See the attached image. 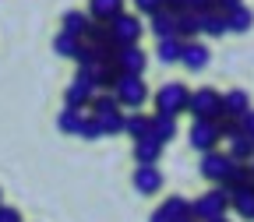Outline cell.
I'll return each instance as SVG.
<instances>
[{
  "label": "cell",
  "instance_id": "obj_34",
  "mask_svg": "<svg viewBox=\"0 0 254 222\" xmlns=\"http://www.w3.org/2000/svg\"><path fill=\"white\" fill-rule=\"evenodd\" d=\"M237 123H240V134H244V138H254V110H247Z\"/></svg>",
  "mask_w": 254,
  "mask_h": 222
},
{
  "label": "cell",
  "instance_id": "obj_28",
  "mask_svg": "<svg viewBox=\"0 0 254 222\" xmlns=\"http://www.w3.org/2000/svg\"><path fill=\"white\" fill-rule=\"evenodd\" d=\"M163 212H166L173 222H180V219H187V215H190V201H187V198H180V194H173V198H166V201H163Z\"/></svg>",
  "mask_w": 254,
  "mask_h": 222
},
{
  "label": "cell",
  "instance_id": "obj_24",
  "mask_svg": "<svg viewBox=\"0 0 254 222\" xmlns=\"http://www.w3.org/2000/svg\"><path fill=\"white\" fill-rule=\"evenodd\" d=\"M230 159H233V163H251V159H254V138H244V134H237L233 141H230V152H226Z\"/></svg>",
  "mask_w": 254,
  "mask_h": 222
},
{
  "label": "cell",
  "instance_id": "obj_32",
  "mask_svg": "<svg viewBox=\"0 0 254 222\" xmlns=\"http://www.w3.org/2000/svg\"><path fill=\"white\" fill-rule=\"evenodd\" d=\"M78 138H81V141H95V138H103V134H99V123H95L92 116H85V120H81V127H78Z\"/></svg>",
  "mask_w": 254,
  "mask_h": 222
},
{
  "label": "cell",
  "instance_id": "obj_3",
  "mask_svg": "<svg viewBox=\"0 0 254 222\" xmlns=\"http://www.w3.org/2000/svg\"><path fill=\"white\" fill-rule=\"evenodd\" d=\"M226 212H230V194L222 187H212V190H205L198 201H190V215H194L198 222H212V219L226 215Z\"/></svg>",
  "mask_w": 254,
  "mask_h": 222
},
{
  "label": "cell",
  "instance_id": "obj_15",
  "mask_svg": "<svg viewBox=\"0 0 254 222\" xmlns=\"http://www.w3.org/2000/svg\"><path fill=\"white\" fill-rule=\"evenodd\" d=\"M159 159H163V141H155V138L134 141V163L138 166H159Z\"/></svg>",
  "mask_w": 254,
  "mask_h": 222
},
{
  "label": "cell",
  "instance_id": "obj_42",
  "mask_svg": "<svg viewBox=\"0 0 254 222\" xmlns=\"http://www.w3.org/2000/svg\"><path fill=\"white\" fill-rule=\"evenodd\" d=\"M212 222H230V219H226V215H219V219H212Z\"/></svg>",
  "mask_w": 254,
  "mask_h": 222
},
{
  "label": "cell",
  "instance_id": "obj_21",
  "mask_svg": "<svg viewBox=\"0 0 254 222\" xmlns=\"http://www.w3.org/2000/svg\"><path fill=\"white\" fill-rule=\"evenodd\" d=\"M92 120L99 123V134H103V138L124 134V110H110V113H99V116H92Z\"/></svg>",
  "mask_w": 254,
  "mask_h": 222
},
{
  "label": "cell",
  "instance_id": "obj_1",
  "mask_svg": "<svg viewBox=\"0 0 254 222\" xmlns=\"http://www.w3.org/2000/svg\"><path fill=\"white\" fill-rule=\"evenodd\" d=\"M187 113L194 116V120H219V116H222V92H215L212 85H205V88H198V92H190Z\"/></svg>",
  "mask_w": 254,
  "mask_h": 222
},
{
  "label": "cell",
  "instance_id": "obj_33",
  "mask_svg": "<svg viewBox=\"0 0 254 222\" xmlns=\"http://www.w3.org/2000/svg\"><path fill=\"white\" fill-rule=\"evenodd\" d=\"M134 7L141 11V14H155V11H163V0H134Z\"/></svg>",
  "mask_w": 254,
  "mask_h": 222
},
{
  "label": "cell",
  "instance_id": "obj_10",
  "mask_svg": "<svg viewBox=\"0 0 254 222\" xmlns=\"http://www.w3.org/2000/svg\"><path fill=\"white\" fill-rule=\"evenodd\" d=\"M113 63L120 67V74H134V78H141V74H145V67H148V56H145V50H141V46H120Z\"/></svg>",
  "mask_w": 254,
  "mask_h": 222
},
{
  "label": "cell",
  "instance_id": "obj_31",
  "mask_svg": "<svg viewBox=\"0 0 254 222\" xmlns=\"http://www.w3.org/2000/svg\"><path fill=\"white\" fill-rule=\"evenodd\" d=\"M215 131H219V141H233V138L240 134V123L230 120V116H219V120H215Z\"/></svg>",
  "mask_w": 254,
  "mask_h": 222
},
{
  "label": "cell",
  "instance_id": "obj_26",
  "mask_svg": "<svg viewBox=\"0 0 254 222\" xmlns=\"http://www.w3.org/2000/svg\"><path fill=\"white\" fill-rule=\"evenodd\" d=\"M198 32H201V28H198V14H190V11H180V14H177V39L190 43Z\"/></svg>",
  "mask_w": 254,
  "mask_h": 222
},
{
  "label": "cell",
  "instance_id": "obj_2",
  "mask_svg": "<svg viewBox=\"0 0 254 222\" xmlns=\"http://www.w3.org/2000/svg\"><path fill=\"white\" fill-rule=\"evenodd\" d=\"M187 99H190V92H187V85H180V81H166L163 88L152 95L155 113H170V116L187 113Z\"/></svg>",
  "mask_w": 254,
  "mask_h": 222
},
{
  "label": "cell",
  "instance_id": "obj_38",
  "mask_svg": "<svg viewBox=\"0 0 254 222\" xmlns=\"http://www.w3.org/2000/svg\"><path fill=\"white\" fill-rule=\"evenodd\" d=\"M163 11H170V14H180V11H184V0H163Z\"/></svg>",
  "mask_w": 254,
  "mask_h": 222
},
{
  "label": "cell",
  "instance_id": "obj_37",
  "mask_svg": "<svg viewBox=\"0 0 254 222\" xmlns=\"http://www.w3.org/2000/svg\"><path fill=\"white\" fill-rule=\"evenodd\" d=\"M240 4H244V0H212V7H215V11H222V14L233 11V7H240Z\"/></svg>",
  "mask_w": 254,
  "mask_h": 222
},
{
  "label": "cell",
  "instance_id": "obj_40",
  "mask_svg": "<svg viewBox=\"0 0 254 222\" xmlns=\"http://www.w3.org/2000/svg\"><path fill=\"white\" fill-rule=\"evenodd\" d=\"M247 169H251V183H254V159H251V163H247Z\"/></svg>",
  "mask_w": 254,
  "mask_h": 222
},
{
  "label": "cell",
  "instance_id": "obj_17",
  "mask_svg": "<svg viewBox=\"0 0 254 222\" xmlns=\"http://www.w3.org/2000/svg\"><path fill=\"white\" fill-rule=\"evenodd\" d=\"M148 123H152V138H155V141L166 145L170 138H177V116H170V113H152Z\"/></svg>",
  "mask_w": 254,
  "mask_h": 222
},
{
  "label": "cell",
  "instance_id": "obj_23",
  "mask_svg": "<svg viewBox=\"0 0 254 222\" xmlns=\"http://www.w3.org/2000/svg\"><path fill=\"white\" fill-rule=\"evenodd\" d=\"M254 25V11L251 7H233V11H226V32H247Z\"/></svg>",
  "mask_w": 254,
  "mask_h": 222
},
{
  "label": "cell",
  "instance_id": "obj_4",
  "mask_svg": "<svg viewBox=\"0 0 254 222\" xmlns=\"http://www.w3.org/2000/svg\"><path fill=\"white\" fill-rule=\"evenodd\" d=\"M113 99H117L120 110H141L145 99H148V85L134 74H120V81L113 88Z\"/></svg>",
  "mask_w": 254,
  "mask_h": 222
},
{
  "label": "cell",
  "instance_id": "obj_13",
  "mask_svg": "<svg viewBox=\"0 0 254 222\" xmlns=\"http://www.w3.org/2000/svg\"><path fill=\"white\" fill-rule=\"evenodd\" d=\"M92 21L99 25H110L117 14H124V0H88V11H85Z\"/></svg>",
  "mask_w": 254,
  "mask_h": 222
},
{
  "label": "cell",
  "instance_id": "obj_36",
  "mask_svg": "<svg viewBox=\"0 0 254 222\" xmlns=\"http://www.w3.org/2000/svg\"><path fill=\"white\" fill-rule=\"evenodd\" d=\"M0 222H21L18 208H11V205H0Z\"/></svg>",
  "mask_w": 254,
  "mask_h": 222
},
{
  "label": "cell",
  "instance_id": "obj_5",
  "mask_svg": "<svg viewBox=\"0 0 254 222\" xmlns=\"http://www.w3.org/2000/svg\"><path fill=\"white\" fill-rule=\"evenodd\" d=\"M141 32H145V25H141L138 14H127V11H124V14H117V18L110 21V36H113L117 46H138Z\"/></svg>",
  "mask_w": 254,
  "mask_h": 222
},
{
  "label": "cell",
  "instance_id": "obj_8",
  "mask_svg": "<svg viewBox=\"0 0 254 222\" xmlns=\"http://www.w3.org/2000/svg\"><path fill=\"white\" fill-rule=\"evenodd\" d=\"M233 169V159L226 155V152H205L201 155V176L208 180V183H222V180H226V173Z\"/></svg>",
  "mask_w": 254,
  "mask_h": 222
},
{
  "label": "cell",
  "instance_id": "obj_18",
  "mask_svg": "<svg viewBox=\"0 0 254 222\" xmlns=\"http://www.w3.org/2000/svg\"><path fill=\"white\" fill-rule=\"evenodd\" d=\"M230 208H233L240 219H254V183L233 190V194H230Z\"/></svg>",
  "mask_w": 254,
  "mask_h": 222
},
{
  "label": "cell",
  "instance_id": "obj_25",
  "mask_svg": "<svg viewBox=\"0 0 254 222\" xmlns=\"http://www.w3.org/2000/svg\"><path fill=\"white\" fill-rule=\"evenodd\" d=\"M159 43V63H180V50H184V39L170 36V39H155Z\"/></svg>",
  "mask_w": 254,
  "mask_h": 222
},
{
  "label": "cell",
  "instance_id": "obj_6",
  "mask_svg": "<svg viewBox=\"0 0 254 222\" xmlns=\"http://www.w3.org/2000/svg\"><path fill=\"white\" fill-rule=\"evenodd\" d=\"M85 43L99 53V60H117V43H113V36H110V25H99V21H92L88 25V32H85Z\"/></svg>",
  "mask_w": 254,
  "mask_h": 222
},
{
  "label": "cell",
  "instance_id": "obj_22",
  "mask_svg": "<svg viewBox=\"0 0 254 222\" xmlns=\"http://www.w3.org/2000/svg\"><path fill=\"white\" fill-rule=\"evenodd\" d=\"M152 36H155V39H170V36H177V14H170V11H155V14H152Z\"/></svg>",
  "mask_w": 254,
  "mask_h": 222
},
{
  "label": "cell",
  "instance_id": "obj_30",
  "mask_svg": "<svg viewBox=\"0 0 254 222\" xmlns=\"http://www.w3.org/2000/svg\"><path fill=\"white\" fill-rule=\"evenodd\" d=\"M88 110H92V116H99V113H110V110H120L117 106V99H113V92H95L92 95V103H88Z\"/></svg>",
  "mask_w": 254,
  "mask_h": 222
},
{
  "label": "cell",
  "instance_id": "obj_16",
  "mask_svg": "<svg viewBox=\"0 0 254 222\" xmlns=\"http://www.w3.org/2000/svg\"><path fill=\"white\" fill-rule=\"evenodd\" d=\"M124 134L131 138V141L152 138V123H148V116H145V113H138V110H131V113L124 116Z\"/></svg>",
  "mask_w": 254,
  "mask_h": 222
},
{
  "label": "cell",
  "instance_id": "obj_39",
  "mask_svg": "<svg viewBox=\"0 0 254 222\" xmlns=\"http://www.w3.org/2000/svg\"><path fill=\"white\" fill-rule=\"evenodd\" d=\"M148 222H173V219H170L163 208H159V212H152V219H148Z\"/></svg>",
  "mask_w": 254,
  "mask_h": 222
},
{
  "label": "cell",
  "instance_id": "obj_27",
  "mask_svg": "<svg viewBox=\"0 0 254 222\" xmlns=\"http://www.w3.org/2000/svg\"><path fill=\"white\" fill-rule=\"evenodd\" d=\"M81 120H85V113H81V110H64V113L57 116V127H60L64 134L78 138V127H81Z\"/></svg>",
  "mask_w": 254,
  "mask_h": 222
},
{
  "label": "cell",
  "instance_id": "obj_19",
  "mask_svg": "<svg viewBox=\"0 0 254 222\" xmlns=\"http://www.w3.org/2000/svg\"><path fill=\"white\" fill-rule=\"evenodd\" d=\"M198 28L205 32V36H215V39L226 36V14L215 11V7H212V11H201V14H198Z\"/></svg>",
  "mask_w": 254,
  "mask_h": 222
},
{
  "label": "cell",
  "instance_id": "obj_29",
  "mask_svg": "<svg viewBox=\"0 0 254 222\" xmlns=\"http://www.w3.org/2000/svg\"><path fill=\"white\" fill-rule=\"evenodd\" d=\"M78 46H81V39H74V36H67V32H60V36L53 39V53H57V56H67V60H74V53H78Z\"/></svg>",
  "mask_w": 254,
  "mask_h": 222
},
{
  "label": "cell",
  "instance_id": "obj_9",
  "mask_svg": "<svg viewBox=\"0 0 254 222\" xmlns=\"http://www.w3.org/2000/svg\"><path fill=\"white\" fill-rule=\"evenodd\" d=\"M99 92L92 85V78L88 74H78L71 85H67V92H64V103H67V110H85L88 103H92V95Z\"/></svg>",
  "mask_w": 254,
  "mask_h": 222
},
{
  "label": "cell",
  "instance_id": "obj_11",
  "mask_svg": "<svg viewBox=\"0 0 254 222\" xmlns=\"http://www.w3.org/2000/svg\"><path fill=\"white\" fill-rule=\"evenodd\" d=\"M131 183H134L138 194H159V190H163V169L159 166H138Z\"/></svg>",
  "mask_w": 254,
  "mask_h": 222
},
{
  "label": "cell",
  "instance_id": "obj_35",
  "mask_svg": "<svg viewBox=\"0 0 254 222\" xmlns=\"http://www.w3.org/2000/svg\"><path fill=\"white\" fill-rule=\"evenodd\" d=\"M184 11H190V14H201V11H212V0H184Z\"/></svg>",
  "mask_w": 254,
  "mask_h": 222
},
{
  "label": "cell",
  "instance_id": "obj_20",
  "mask_svg": "<svg viewBox=\"0 0 254 222\" xmlns=\"http://www.w3.org/2000/svg\"><path fill=\"white\" fill-rule=\"evenodd\" d=\"M60 32H67V36H74V39H85V32H88V25H92V18L85 14V11H67L60 18Z\"/></svg>",
  "mask_w": 254,
  "mask_h": 222
},
{
  "label": "cell",
  "instance_id": "obj_7",
  "mask_svg": "<svg viewBox=\"0 0 254 222\" xmlns=\"http://www.w3.org/2000/svg\"><path fill=\"white\" fill-rule=\"evenodd\" d=\"M187 141H190V148H198L201 155L215 152V145H219L215 120H194V123H190V131H187Z\"/></svg>",
  "mask_w": 254,
  "mask_h": 222
},
{
  "label": "cell",
  "instance_id": "obj_12",
  "mask_svg": "<svg viewBox=\"0 0 254 222\" xmlns=\"http://www.w3.org/2000/svg\"><path fill=\"white\" fill-rule=\"evenodd\" d=\"M208 46L205 43H194V39H190V43H184V50H180V63H184V67L187 71H205L208 67Z\"/></svg>",
  "mask_w": 254,
  "mask_h": 222
},
{
  "label": "cell",
  "instance_id": "obj_41",
  "mask_svg": "<svg viewBox=\"0 0 254 222\" xmlns=\"http://www.w3.org/2000/svg\"><path fill=\"white\" fill-rule=\"evenodd\" d=\"M180 222H198V219H194V215H187V219H180Z\"/></svg>",
  "mask_w": 254,
  "mask_h": 222
},
{
  "label": "cell",
  "instance_id": "obj_14",
  "mask_svg": "<svg viewBox=\"0 0 254 222\" xmlns=\"http://www.w3.org/2000/svg\"><path fill=\"white\" fill-rule=\"evenodd\" d=\"M247 110H251V95H247L244 88H230L226 95H222V116H230V120H240Z\"/></svg>",
  "mask_w": 254,
  "mask_h": 222
}]
</instances>
